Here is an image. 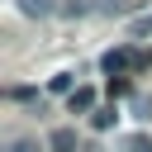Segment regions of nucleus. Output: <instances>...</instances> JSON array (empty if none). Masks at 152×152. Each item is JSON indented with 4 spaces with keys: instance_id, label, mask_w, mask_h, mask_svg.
Instances as JSON below:
<instances>
[{
    "instance_id": "f257e3e1",
    "label": "nucleus",
    "mask_w": 152,
    "mask_h": 152,
    "mask_svg": "<svg viewBox=\"0 0 152 152\" xmlns=\"http://www.w3.org/2000/svg\"><path fill=\"white\" fill-rule=\"evenodd\" d=\"M100 66H104V76H119V71H128V66H147V57L133 52V48H109V52L100 57Z\"/></svg>"
},
{
    "instance_id": "f03ea898",
    "label": "nucleus",
    "mask_w": 152,
    "mask_h": 152,
    "mask_svg": "<svg viewBox=\"0 0 152 152\" xmlns=\"http://www.w3.org/2000/svg\"><path fill=\"white\" fill-rule=\"evenodd\" d=\"M66 104H71V114H95V90L90 86H76L66 95Z\"/></svg>"
},
{
    "instance_id": "7ed1b4c3",
    "label": "nucleus",
    "mask_w": 152,
    "mask_h": 152,
    "mask_svg": "<svg viewBox=\"0 0 152 152\" xmlns=\"http://www.w3.org/2000/svg\"><path fill=\"white\" fill-rule=\"evenodd\" d=\"M48 147H52V152H81L76 128H52V133H48Z\"/></svg>"
},
{
    "instance_id": "20e7f679",
    "label": "nucleus",
    "mask_w": 152,
    "mask_h": 152,
    "mask_svg": "<svg viewBox=\"0 0 152 152\" xmlns=\"http://www.w3.org/2000/svg\"><path fill=\"white\" fill-rule=\"evenodd\" d=\"M19 14H28V19H43V14H52V0H19Z\"/></svg>"
},
{
    "instance_id": "39448f33",
    "label": "nucleus",
    "mask_w": 152,
    "mask_h": 152,
    "mask_svg": "<svg viewBox=\"0 0 152 152\" xmlns=\"http://www.w3.org/2000/svg\"><path fill=\"white\" fill-rule=\"evenodd\" d=\"M114 119H119V114H114V104H109V109H95V114H90V128H100V133H104V128H114Z\"/></svg>"
},
{
    "instance_id": "423d86ee",
    "label": "nucleus",
    "mask_w": 152,
    "mask_h": 152,
    "mask_svg": "<svg viewBox=\"0 0 152 152\" xmlns=\"http://www.w3.org/2000/svg\"><path fill=\"white\" fill-rule=\"evenodd\" d=\"M48 90H52V95H71V71L52 76V81H48Z\"/></svg>"
},
{
    "instance_id": "0eeeda50",
    "label": "nucleus",
    "mask_w": 152,
    "mask_h": 152,
    "mask_svg": "<svg viewBox=\"0 0 152 152\" xmlns=\"http://www.w3.org/2000/svg\"><path fill=\"white\" fill-rule=\"evenodd\" d=\"M124 147H128V152H152V138H142V133H133V138H124Z\"/></svg>"
},
{
    "instance_id": "6e6552de",
    "label": "nucleus",
    "mask_w": 152,
    "mask_h": 152,
    "mask_svg": "<svg viewBox=\"0 0 152 152\" xmlns=\"http://www.w3.org/2000/svg\"><path fill=\"white\" fill-rule=\"evenodd\" d=\"M5 95H10V100H38V90H33V86H10Z\"/></svg>"
},
{
    "instance_id": "1a4fd4ad",
    "label": "nucleus",
    "mask_w": 152,
    "mask_h": 152,
    "mask_svg": "<svg viewBox=\"0 0 152 152\" xmlns=\"http://www.w3.org/2000/svg\"><path fill=\"white\" fill-rule=\"evenodd\" d=\"M10 152H43V147H38V142H33V138H19V142H14V147H10Z\"/></svg>"
},
{
    "instance_id": "9d476101",
    "label": "nucleus",
    "mask_w": 152,
    "mask_h": 152,
    "mask_svg": "<svg viewBox=\"0 0 152 152\" xmlns=\"http://www.w3.org/2000/svg\"><path fill=\"white\" fill-rule=\"evenodd\" d=\"M133 33H152V14H142V19H133Z\"/></svg>"
}]
</instances>
